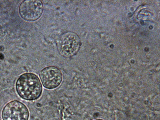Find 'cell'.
Here are the masks:
<instances>
[{"mask_svg": "<svg viewBox=\"0 0 160 120\" xmlns=\"http://www.w3.org/2000/svg\"><path fill=\"white\" fill-rule=\"evenodd\" d=\"M16 88L18 95L27 100L38 98L41 95L42 89L38 77L32 73L21 75L17 81Z\"/></svg>", "mask_w": 160, "mask_h": 120, "instance_id": "obj_1", "label": "cell"}, {"mask_svg": "<svg viewBox=\"0 0 160 120\" xmlns=\"http://www.w3.org/2000/svg\"><path fill=\"white\" fill-rule=\"evenodd\" d=\"M81 44L79 37L75 33L68 32L62 34L57 39L56 46L59 53L65 57L76 54Z\"/></svg>", "mask_w": 160, "mask_h": 120, "instance_id": "obj_2", "label": "cell"}, {"mask_svg": "<svg viewBox=\"0 0 160 120\" xmlns=\"http://www.w3.org/2000/svg\"><path fill=\"white\" fill-rule=\"evenodd\" d=\"M2 116L3 120H28L29 112L24 104L14 100L5 106L3 109Z\"/></svg>", "mask_w": 160, "mask_h": 120, "instance_id": "obj_3", "label": "cell"}, {"mask_svg": "<svg viewBox=\"0 0 160 120\" xmlns=\"http://www.w3.org/2000/svg\"><path fill=\"white\" fill-rule=\"evenodd\" d=\"M43 9L42 2L37 0H26L20 5L19 12L22 17L28 21H34L42 15Z\"/></svg>", "mask_w": 160, "mask_h": 120, "instance_id": "obj_4", "label": "cell"}, {"mask_svg": "<svg viewBox=\"0 0 160 120\" xmlns=\"http://www.w3.org/2000/svg\"><path fill=\"white\" fill-rule=\"evenodd\" d=\"M39 76L43 86L49 89L57 87L62 80L61 71L53 66L48 67L42 69L39 73Z\"/></svg>", "mask_w": 160, "mask_h": 120, "instance_id": "obj_5", "label": "cell"}, {"mask_svg": "<svg viewBox=\"0 0 160 120\" xmlns=\"http://www.w3.org/2000/svg\"><path fill=\"white\" fill-rule=\"evenodd\" d=\"M103 120L98 119H97V120Z\"/></svg>", "mask_w": 160, "mask_h": 120, "instance_id": "obj_6", "label": "cell"}, {"mask_svg": "<svg viewBox=\"0 0 160 120\" xmlns=\"http://www.w3.org/2000/svg\"><path fill=\"white\" fill-rule=\"evenodd\" d=\"M0 120H1L0 119Z\"/></svg>", "mask_w": 160, "mask_h": 120, "instance_id": "obj_7", "label": "cell"}]
</instances>
